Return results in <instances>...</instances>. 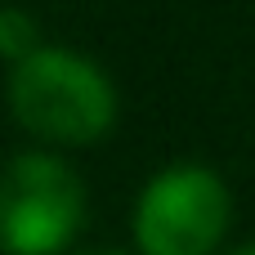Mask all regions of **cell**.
I'll use <instances>...</instances> for the list:
<instances>
[{
  "instance_id": "6da1fadb",
  "label": "cell",
  "mask_w": 255,
  "mask_h": 255,
  "mask_svg": "<svg viewBox=\"0 0 255 255\" xmlns=\"http://www.w3.org/2000/svg\"><path fill=\"white\" fill-rule=\"evenodd\" d=\"M13 117L54 143H90L117 117V94L108 76L72 49H31L9 76Z\"/></svg>"
},
{
  "instance_id": "7a4b0ae2",
  "label": "cell",
  "mask_w": 255,
  "mask_h": 255,
  "mask_svg": "<svg viewBox=\"0 0 255 255\" xmlns=\"http://www.w3.org/2000/svg\"><path fill=\"white\" fill-rule=\"evenodd\" d=\"M229 229V188L202 166L157 175L134 206V242L143 255H211Z\"/></svg>"
},
{
  "instance_id": "3957f363",
  "label": "cell",
  "mask_w": 255,
  "mask_h": 255,
  "mask_svg": "<svg viewBox=\"0 0 255 255\" xmlns=\"http://www.w3.org/2000/svg\"><path fill=\"white\" fill-rule=\"evenodd\" d=\"M81 215H85L81 179L58 157L27 152L4 170L0 229L9 255H49L67 247L72 233L81 229Z\"/></svg>"
},
{
  "instance_id": "277c9868",
  "label": "cell",
  "mask_w": 255,
  "mask_h": 255,
  "mask_svg": "<svg viewBox=\"0 0 255 255\" xmlns=\"http://www.w3.org/2000/svg\"><path fill=\"white\" fill-rule=\"evenodd\" d=\"M0 49H4L9 63H18V58H27L36 49V22L22 9H4L0 13Z\"/></svg>"
},
{
  "instance_id": "5b68a950",
  "label": "cell",
  "mask_w": 255,
  "mask_h": 255,
  "mask_svg": "<svg viewBox=\"0 0 255 255\" xmlns=\"http://www.w3.org/2000/svg\"><path fill=\"white\" fill-rule=\"evenodd\" d=\"M238 255H255V247H247V251H238Z\"/></svg>"
}]
</instances>
